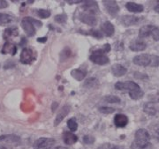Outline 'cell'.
Returning <instances> with one entry per match:
<instances>
[{
	"label": "cell",
	"instance_id": "1",
	"mask_svg": "<svg viewBox=\"0 0 159 149\" xmlns=\"http://www.w3.org/2000/svg\"><path fill=\"white\" fill-rule=\"evenodd\" d=\"M115 88L120 91H128L129 96L133 100H139L144 96V92L141 89L139 85L134 81L117 82L115 84Z\"/></svg>",
	"mask_w": 159,
	"mask_h": 149
},
{
	"label": "cell",
	"instance_id": "2",
	"mask_svg": "<svg viewBox=\"0 0 159 149\" xmlns=\"http://www.w3.org/2000/svg\"><path fill=\"white\" fill-rule=\"evenodd\" d=\"M153 146L150 143V135L147 130L139 129L135 132V138L131 144V149H152Z\"/></svg>",
	"mask_w": 159,
	"mask_h": 149
},
{
	"label": "cell",
	"instance_id": "3",
	"mask_svg": "<svg viewBox=\"0 0 159 149\" xmlns=\"http://www.w3.org/2000/svg\"><path fill=\"white\" fill-rule=\"evenodd\" d=\"M35 26L40 28L42 27V23L30 17L24 18L21 20V27L29 36H34L35 34Z\"/></svg>",
	"mask_w": 159,
	"mask_h": 149
},
{
	"label": "cell",
	"instance_id": "4",
	"mask_svg": "<svg viewBox=\"0 0 159 149\" xmlns=\"http://www.w3.org/2000/svg\"><path fill=\"white\" fill-rule=\"evenodd\" d=\"M152 36L154 41H159V28L153 25H146L141 28L139 31V37L140 38H146L148 36Z\"/></svg>",
	"mask_w": 159,
	"mask_h": 149
},
{
	"label": "cell",
	"instance_id": "5",
	"mask_svg": "<svg viewBox=\"0 0 159 149\" xmlns=\"http://www.w3.org/2000/svg\"><path fill=\"white\" fill-rule=\"evenodd\" d=\"M154 55L150 54H141L134 57L133 62L139 66H152Z\"/></svg>",
	"mask_w": 159,
	"mask_h": 149
},
{
	"label": "cell",
	"instance_id": "6",
	"mask_svg": "<svg viewBox=\"0 0 159 149\" xmlns=\"http://www.w3.org/2000/svg\"><path fill=\"white\" fill-rule=\"evenodd\" d=\"M55 139L51 138H40L34 143V149H51L55 145Z\"/></svg>",
	"mask_w": 159,
	"mask_h": 149
},
{
	"label": "cell",
	"instance_id": "7",
	"mask_svg": "<svg viewBox=\"0 0 159 149\" xmlns=\"http://www.w3.org/2000/svg\"><path fill=\"white\" fill-rule=\"evenodd\" d=\"M89 59L93 63L99 64V65H103L109 63V58L107 56H105L104 52L102 50H97L94 51L89 57Z\"/></svg>",
	"mask_w": 159,
	"mask_h": 149
},
{
	"label": "cell",
	"instance_id": "8",
	"mask_svg": "<svg viewBox=\"0 0 159 149\" xmlns=\"http://www.w3.org/2000/svg\"><path fill=\"white\" fill-rule=\"evenodd\" d=\"M102 4L105 7L106 11H108V13L112 18H115L119 11V6L117 3V1L114 0H104L102 1Z\"/></svg>",
	"mask_w": 159,
	"mask_h": 149
},
{
	"label": "cell",
	"instance_id": "9",
	"mask_svg": "<svg viewBox=\"0 0 159 149\" xmlns=\"http://www.w3.org/2000/svg\"><path fill=\"white\" fill-rule=\"evenodd\" d=\"M20 63L24 64H31L35 60V57L34 56V51L29 49V48H24L22 51L20 53Z\"/></svg>",
	"mask_w": 159,
	"mask_h": 149
},
{
	"label": "cell",
	"instance_id": "10",
	"mask_svg": "<svg viewBox=\"0 0 159 149\" xmlns=\"http://www.w3.org/2000/svg\"><path fill=\"white\" fill-rule=\"evenodd\" d=\"M0 142L8 144V145H11V146H19L21 143V139L17 135L8 134V135L0 136Z\"/></svg>",
	"mask_w": 159,
	"mask_h": 149
},
{
	"label": "cell",
	"instance_id": "11",
	"mask_svg": "<svg viewBox=\"0 0 159 149\" xmlns=\"http://www.w3.org/2000/svg\"><path fill=\"white\" fill-rule=\"evenodd\" d=\"M79 19L82 21V22L86 23L87 25L91 26V27L96 26V24H97V17H96L95 14L89 13V12H86V11L80 13Z\"/></svg>",
	"mask_w": 159,
	"mask_h": 149
},
{
	"label": "cell",
	"instance_id": "12",
	"mask_svg": "<svg viewBox=\"0 0 159 149\" xmlns=\"http://www.w3.org/2000/svg\"><path fill=\"white\" fill-rule=\"evenodd\" d=\"M82 8L84 9V11L86 12L93 13L95 15L97 12H99V7L96 1H84Z\"/></svg>",
	"mask_w": 159,
	"mask_h": 149
},
{
	"label": "cell",
	"instance_id": "13",
	"mask_svg": "<svg viewBox=\"0 0 159 149\" xmlns=\"http://www.w3.org/2000/svg\"><path fill=\"white\" fill-rule=\"evenodd\" d=\"M129 48H130L132 51H142L147 48V43L144 41L141 40V39H135L133 42H131Z\"/></svg>",
	"mask_w": 159,
	"mask_h": 149
},
{
	"label": "cell",
	"instance_id": "14",
	"mask_svg": "<svg viewBox=\"0 0 159 149\" xmlns=\"http://www.w3.org/2000/svg\"><path fill=\"white\" fill-rule=\"evenodd\" d=\"M114 124L118 128H124L128 124V117L124 114H117L114 116Z\"/></svg>",
	"mask_w": 159,
	"mask_h": 149
},
{
	"label": "cell",
	"instance_id": "15",
	"mask_svg": "<svg viewBox=\"0 0 159 149\" xmlns=\"http://www.w3.org/2000/svg\"><path fill=\"white\" fill-rule=\"evenodd\" d=\"M70 106L68 105H65L64 107H63L62 109H60V111L57 113V116H56V118H55V122H54V125L57 126L61 122L62 120L68 115V113L70 112Z\"/></svg>",
	"mask_w": 159,
	"mask_h": 149
},
{
	"label": "cell",
	"instance_id": "16",
	"mask_svg": "<svg viewBox=\"0 0 159 149\" xmlns=\"http://www.w3.org/2000/svg\"><path fill=\"white\" fill-rule=\"evenodd\" d=\"M101 30L103 34H105L106 36L108 37H111L114 34V32H115V28L114 26L110 22V21H105L103 22L101 25Z\"/></svg>",
	"mask_w": 159,
	"mask_h": 149
},
{
	"label": "cell",
	"instance_id": "17",
	"mask_svg": "<svg viewBox=\"0 0 159 149\" xmlns=\"http://www.w3.org/2000/svg\"><path fill=\"white\" fill-rule=\"evenodd\" d=\"M111 72L115 77H122L127 72V69L124 67L122 64H115L111 66Z\"/></svg>",
	"mask_w": 159,
	"mask_h": 149
},
{
	"label": "cell",
	"instance_id": "18",
	"mask_svg": "<svg viewBox=\"0 0 159 149\" xmlns=\"http://www.w3.org/2000/svg\"><path fill=\"white\" fill-rule=\"evenodd\" d=\"M140 19L136 16H132V15H124L121 18V23L125 27H130L133 25H136Z\"/></svg>",
	"mask_w": 159,
	"mask_h": 149
},
{
	"label": "cell",
	"instance_id": "19",
	"mask_svg": "<svg viewBox=\"0 0 159 149\" xmlns=\"http://www.w3.org/2000/svg\"><path fill=\"white\" fill-rule=\"evenodd\" d=\"M125 8L131 12H134V13H139L142 12L144 11V6L140 4H136L134 2H128L125 4Z\"/></svg>",
	"mask_w": 159,
	"mask_h": 149
},
{
	"label": "cell",
	"instance_id": "20",
	"mask_svg": "<svg viewBox=\"0 0 159 149\" xmlns=\"http://www.w3.org/2000/svg\"><path fill=\"white\" fill-rule=\"evenodd\" d=\"M63 140L66 145H74L77 142L78 137L72 132H65L63 134Z\"/></svg>",
	"mask_w": 159,
	"mask_h": 149
},
{
	"label": "cell",
	"instance_id": "21",
	"mask_svg": "<svg viewBox=\"0 0 159 149\" xmlns=\"http://www.w3.org/2000/svg\"><path fill=\"white\" fill-rule=\"evenodd\" d=\"M71 75L73 76V78L75 79L78 81H81V80H84V78L87 75V70L86 69H75V70H73L72 72H71Z\"/></svg>",
	"mask_w": 159,
	"mask_h": 149
},
{
	"label": "cell",
	"instance_id": "22",
	"mask_svg": "<svg viewBox=\"0 0 159 149\" xmlns=\"http://www.w3.org/2000/svg\"><path fill=\"white\" fill-rule=\"evenodd\" d=\"M2 52L4 54H11L12 56H14L17 52V47L11 42H6L2 49Z\"/></svg>",
	"mask_w": 159,
	"mask_h": 149
},
{
	"label": "cell",
	"instance_id": "23",
	"mask_svg": "<svg viewBox=\"0 0 159 149\" xmlns=\"http://www.w3.org/2000/svg\"><path fill=\"white\" fill-rule=\"evenodd\" d=\"M143 110L146 114L149 115V116H155L157 113V108H156L155 104L150 102L145 103V105L143 107Z\"/></svg>",
	"mask_w": 159,
	"mask_h": 149
},
{
	"label": "cell",
	"instance_id": "24",
	"mask_svg": "<svg viewBox=\"0 0 159 149\" xmlns=\"http://www.w3.org/2000/svg\"><path fill=\"white\" fill-rule=\"evenodd\" d=\"M19 34L18 32V28L16 27H11L9 28H6L4 33V38L5 39H9L10 37H13V36H17Z\"/></svg>",
	"mask_w": 159,
	"mask_h": 149
},
{
	"label": "cell",
	"instance_id": "25",
	"mask_svg": "<svg viewBox=\"0 0 159 149\" xmlns=\"http://www.w3.org/2000/svg\"><path fill=\"white\" fill-rule=\"evenodd\" d=\"M12 17L6 13H0V26H5L12 21Z\"/></svg>",
	"mask_w": 159,
	"mask_h": 149
},
{
	"label": "cell",
	"instance_id": "26",
	"mask_svg": "<svg viewBox=\"0 0 159 149\" xmlns=\"http://www.w3.org/2000/svg\"><path fill=\"white\" fill-rule=\"evenodd\" d=\"M98 84H99V82L96 78H90V79L86 80V82L84 83V86L89 87V88H92V87L98 86Z\"/></svg>",
	"mask_w": 159,
	"mask_h": 149
},
{
	"label": "cell",
	"instance_id": "27",
	"mask_svg": "<svg viewBox=\"0 0 159 149\" xmlns=\"http://www.w3.org/2000/svg\"><path fill=\"white\" fill-rule=\"evenodd\" d=\"M67 126H68V128L70 129V131L71 132H75V131H77V129H78V124H77V122H76V119L75 118H71V119H69L67 121Z\"/></svg>",
	"mask_w": 159,
	"mask_h": 149
},
{
	"label": "cell",
	"instance_id": "28",
	"mask_svg": "<svg viewBox=\"0 0 159 149\" xmlns=\"http://www.w3.org/2000/svg\"><path fill=\"white\" fill-rule=\"evenodd\" d=\"M103 101L108 103H120V99L115 95H108L103 98Z\"/></svg>",
	"mask_w": 159,
	"mask_h": 149
},
{
	"label": "cell",
	"instance_id": "29",
	"mask_svg": "<svg viewBox=\"0 0 159 149\" xmlns=\"http://www.w3.org/2000/svg\"><path fill=\"white\" fill-rule=\"evenodd\" d=\"M51 11L45 10V9H39V10L37 11V15H38L40 18H42V19H47V18H49L51 16Z\"/></svg>",
	"mask_w": 159,
	"mask_h": 149
},
{
	"label": "cell",
	"instance_id": "30",
	"mask_svg": "<svg viewBox=\"0 0 159 149\" xmlns=\"http://www.w3.org/2000/svg\"><path fill=\"white\" fill-rule=\"evenodd\" d=\"M54 20H55V21H57V23L62 24V23L66 22V20H67V16H66V14H65V13H63V14H58V15H57V16L55 17Z\"/></svg>",
	"mask_w": 159,
	"mask_h": 149
},
{
	"label": "cell",
	"instance_id": "31",
	"mask_svg": "<svg viewBox=\"0 0 159 149\" xmlns=\"http://www.w3.org/2000/svg\"><path fill=\"white\" fill-rule=\"evenodd\" d=\"M99 110H100V112H102L103 114H111L115 111V109L113 108H111V107H100Z\"/></svg>",
	"mask_w": 159,
	"mask_h": 149
},
{
	"label": "cell",
	"instance_id": "32",
	"mask_svg": "<svg viewBox=\"0 0 159 149\" xmlns=\"http://www.w3.org/2000/svg\"><path fill=\"white\" fill-rule=\"evenodd\" d=\"M95 140H96V138L94 136H91V135H86L83 137V142L85 144H88V145H89V144H93L95 142Z\"/></svg>",
	"mask_w": 159,
	"mask_h": 149
},
{
	"label": "cell",
	"instance_id": "33",
	"mask_svg": "<svg viewBox=\"0 0 159 149\" xmlns=\"http://www.w3.org/2000/svg\"><path fill=\"white\" fill-rule=\"evenodd\" d=\"M89 34L92 35V36H94L95 38H97V39H101L102 38V33L100 31V30H91L90 32H89Z\"/></svg>",
	"mask_w": 159,
	"mask_h": 149
},
{
	"label": "cell",
	"instance_id": "34",
	"mask_svg": "<svg viewBox=\"0 0 159 149\" xmlns=\"http://www.w3.org/2000/svg\"><path fill=\"white\" fill-rule=\"evenodd\" d=\"M70 50H69L68 48H66L61 53V61H64V60H66V59H67L70 56Z\"/></svg>",
	"mask_w": 159,
	"mask_h": 149
},
{
	"label": "cell",
	"instance_id": "35",
	"mask_svg": "<svg viewBox=\"0 0 159 149\" xmlns=\"http://www.w3.org/2000/svg\"><path fill=\"white\" fill-rule=\"evenodd\" d=\"M8 6V2L6 0H0V9H4Z\"/></svg>",
	"mask_w": 159,
	"mask_h": 149
},
{
	"label": "cell",
	"instance_id": "36",
	"mask_svg": "<svg viewBox=\"0 0 159 149\" xmlns=\"http://www.w3.org/2000/svg\"><path fill=\"white\" fill-rule=\"evenodd\" d=\"M111 50V46L109 43H106L104 47H103V49H102V51L104 52V53H106V52H109Z\"/></svg>",
	"mask_w": 159,
	"mask_h": 149
},
{
	"label": "cell",
	"instance_id": "37",
	"mask_svg": "<svg viewBox=\"0 0 159 149\" xmlns=\"http://www.w3.org/2000/svg\"><path fill=\"white\" fill-rule=\"evenodd\" d=\"M110 149H125L123 147L121 146H116V145H112V146H110Z\"/></svg>",
	"mask_w": 159,
	"mask_h": 149
},
{
	"label": "cell",
	"instance_id": "38",
	"mask_svg": "<svg viewBox=\"0 0 159 149\" xmlns=\"http://www.w3.org/2000/svg\"><path fill=\"white\" fill-rule=\"evenodd\" d=\"M68 4H79V3H81V2H83V1H81V0H76V1H66Z\"/></svg>",
	"mask_w": 159,
	"mask_h": 149
},
{
	"label": "cell",
	"instance_id": "39",
	"mask_svg": "<svg viewBox=\"0 0 159 149\" xmlns=\"http://www.w3.org/2000/svg\"><path fill=\"white\" fill-rule=\"evenodd\" d=\"M154 10L157 11V13H159V1H157V5H156V6H155Z\"/></svg>",
	"mask_w": 159,
	"mask_h": 149
},
{
	"label": "cell",
	"instance_id": "40",
	"mask_svg": "<svg viewBox=\"0 0 159 149\" xmlns=\"http://www.w3.org/2000/svg\"><path fill=\"white\" fill-rule=\"evenodd\" d=\"M46 37H43V38H38L37 39V42H46Z\"/></svg>",
	"mask_w": 159,
	"mask_h": 149
},
{
	"label": "cell",
	"instance_id": "41",
	"mask_svg": "<svg viewBox=\"0 0 159 149\" xmlns=\"http://www.w3.org/2000/svg\"><path fill=\"white\" fill-rule=\"evenodd\" d=\"M54 149H67V148H66V147H61V146H58V147H55Z\"/></svg>",
	"mask_w": 159,
	"mask_h": 149
},
{
	"label": "cell",
	"instance_id": "42",
	"mask_svg": "<svg viewBox=\"0 0 159 149\" xmlns=\"http://www.w3.org/2000/svg\"><path fill=\"white\" fill-rule=\"evenodd\" d=\"M0 149H10V148L6 147H5V146H3V145H0Z\"/></svg>",
	"mask_w": 159,
	"mask_h": 149
},
{
	"label": "cell",
	"instance_id": "43",
	"mask_svg": "<svg viewBox=\"0 0 159 149\" xmlns=\"http://www.w3.org/2000/svg\"><path fill=\"white\" fill-rule=\"evenodd\" d=\"M157 139H158L159 141V129L157 130Z\"/></svg>",
	"mask_w": 159,
	"mask_h": 149
}]
</instances>
